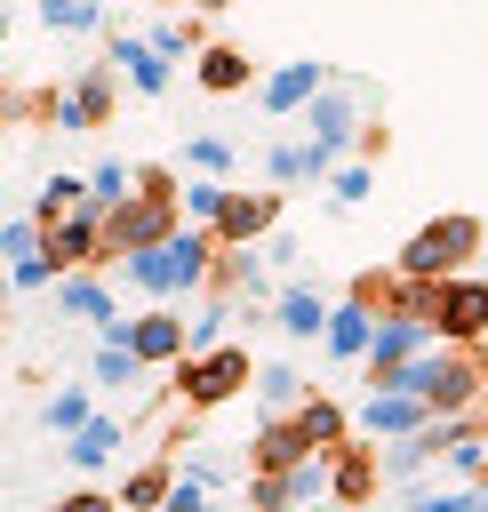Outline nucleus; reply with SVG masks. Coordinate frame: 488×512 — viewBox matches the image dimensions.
<instances>
[{"label": "nucleus", "instance_id": "obj_29", "mask_svg": "<svg viewBox=\"0 0 488 512\" xmlns=\"http://www.w3.org/2000/svg\"><path fill=\"white\" fill-rule=\"evenodd\" d=\"M168 488H176V480H168L160 464H144V472H136L128 488H120V504H136V512H152V504H168Z\"/></svg>", "mask_w": 488, "mask_h": 512}, {"label": "nucleus", "instance_id": "obj_31", "mask_svg": "<svg viewBox=\"0 0 488 512\" xmlns=\"http://www.w3.org/2000/svg\"><path fill=\"white\" fill-rule=\"evenodd\" d=\"M368 192H376V168H368V160L336 168V200H344V208H352V200H368Z\"/></svg>", "mask_w": 488, "mask_h": 512}, {"label": "nucleus", "instance_id": "obj_28", "mask_svg": "<svg viewBox=\"0 0 488 512\" xmlns=\"http://www.w3.org/2000/svg\"><path fill=\"white\" fill-rule=\"evenodd\" d=\"M184 168H192V176H224V168H232V144H224V136H192V144H184Z\"/></svg>", "mask_w": 488, "mask_h": 512}, {"label": "nucleus", "instance_id": "obj_16", "mask_svg": "<svg viewBox=\"0 0 488 512\" xmlns=\"http://www.w3.org/2000/svg\"><path fill=\"white\" fill-rule=\"evenodd\" d=\"M296 464H312V448H304L296 416H272V424L256 432V472H296Z\"/></svg>", "mask_w": 488, "mask_h": 512}, {"label": "nucleus", "instance_id": "obj_21", "mask_svg": "<svg viewBox=\"0 0 488 512\" xmlns=\"http://www.w3.org/2000/svg\"><path fill=\"white\" fill-rule=\"evenodd\" d=\"M256 400H264L272 416H296L312 392H304V376H296V368H280V360H272V368H256Z\"/></svg>", "mask_w": 488, "mask_h": 512}, {"label": "nucleus", "instance_id": "obj_22", "mask_svg": "<svg viewBox=\"0 0 488 512\" xmlns=\"http://www.w3.org/2000/svg\"><path fill=\"white\" fill-rule=\"evenodd\" d=\"M144 40H152V48H160V56H168V64H176V56H192V48H200V24H192V16H176V8H168V16H160V24H152V32H144Z\"/></svg>", "mask_w": 488, "mask_h": 512}, {"label": "nucleus", "instance_id": "obj_24", "mask_svg": "<svg viewBox=\"0 0 488 512\" xmlns=\"http://www.w3.org/2000/svg\"><path fill=\"white\" fill-rule=\"evenodd\" d=\"M40 24H48V32H96L104 8H96V0H40Z\"/></svg>", "mask_w": 488, "mask_h": 512}, {"label": "nucleus", "instance_id": "obj_20", "mask_svg": "<svg viewBox=\"0 0 488 512\" xmlns=\"http://www.w3.org/2000/svg\"><path fill=\"white\" fill-rule=\"evenodd\" d=\"M328 312H336V304H320L304 280L280 296V328H288V336H328Z\"/></svg>", "mask_w": 488, "mask_h": 512}, {"label": "nucleus", "instance_id": "obj_30", "mask_svg": "<svg viewBox=\"0 0 488 512\" xmlns=\"http://www.w3.org/2000/svg\"><path fill=\"white\" fill-rule=\"evenodd\" d=\"M264 176L272 184H304V144H272L264 152Z\"/></svg>", "mask_w": 488, "mask_h": 512}, {"label": "nucleus", "instance_id": "obj_38", "mask_svg": "<svg viewBox=\"0 0 488 512\" xmlns=\"http://www.w3.org/2000/svg\"><path fill=\"white\" fill-rule=\"evenodd\" d=\"M168 8H176V0H168ZM184 8H232V0H184Z\"/></svg>", "mask_w": 488, "mask_h": 512}, {"label": "nucleus", "instance_id": "obj_12", "mask_svg": "<svg viewBox=\"0 0 488 512\" xmlns=\"http://www.w3.org/2000/svg\"><path fill=\"white\" fill-rule=\"evenodd\" d=\"M256 232H280V192H240V200L224 208V224H216L224 248H240V240H256Z\"/></svg>", "mask_w": 488, "mask_h": 512}, {"label": "nucleus", "instance_id": "obj_19", "mask_svg": "<svg viewBox=\"0 0 488 512\" xmlns=\"http://www.w3.org/2000/svg\"><path fill=\"white\" fill-rule=\"evenodd\" d=\"M112 448H120V416H88V424L72 432V448H64V456H72L80 472H104V464H112Z\"/></svg>", "mask_w": 488, "mask_h": 512}, {"label": "nucleus", "instance_id": "obj_35", "mask_svg": "<svg viewBox=\"0 0 488 512\" xmlns=\"http://www.w3.org/2000/svg\"><path fill=\"white\" fill-rule=\"evenodd\" d=\"M408 512H472V496H464V488H440V496H416Z\"/></svg>", "mask_w": 488, "mask_h": 512}, {"label": "nucleus", "instance_id": "obj_17", "mask_svg": "<svg viewBox=\"0 0 488 512\" xmlns=\"http://www.w3.org/2000/svg\"><path fill=\"white\" fill-rule=\"evenodd\" d=\"M56 304H64L72 320H96V328H112V320H128V312H112V288H104V280H88V272H72V280H56Z\"/></svg>", "mask_w": 488, "mask_h": 512}, {"label": "nucleus", "instance_id": "obj_9", "mask_svg": "<svg viewBox=\"0 0 488 512\" xmlns=\"http://www.w3.org/2000/svg\"><path fill=\"white\" fill-rule=\"evenodd\" d=\"M48 256H56L64 272H80V264H104V216H96V208H72V216H56V224H48Z\"/></svg>", "mask_w": 488, "mask_h": 512}, {"label": "nucleus", "instance_id": "obj_15", "mask_svg": "<svg viewBox=\"0 0 488 512\" xmlns=\"http://www.w3.org/2000/svg\"><path fill=\"white\" fill-rule=\"evenodd\" d=\"M296 432H304V448H312V456H336V448H344V432H352V416H344L336 400H320V392H312V400L296 408Z\"/></svg>", "mask_w": 488, "mask_h": 512}, {"label": "nucleus", "instance_id": "obj_11", "mask_svg": "<svg viewBox=\"0 0 488 512\" xmlns=\"http://www.w3.org/2000/svg\"><path fill=\"white\" fill-rule=\"evenodd\" d=\"M136 360L144 368H160V360H192V328L176 320V312H136Z\"/></svg>", "mask_w": 488, "mask_h": 512}, {"label": "nucleus", "instance_id": "obj_10", "mask_svg": "<svg viewBox=\"0 0 488 512\" xmlns=\"http://www.w3.org/2000/svg\"><path fill=\"white\" fill-rule=\"evenodd\" d=\"M136 96H168V56L152 48V40H136V32H112V56H104Z\"/></svg>", "mask_w": 488, "mask_h": 512}, {"label": "nucleus", "instance_id": "obj_34", "mask_svg": "<svg viewBox=\"0 0 488 512\" xmlns=\"http://www.w3.org/2000/svg\"><path fill=\"white\" fill-rule=\"evenodd\" d=\"M160 512H208V488H200V480L184 472V480L168 488V504H160Z\"/></svg>", "mask_w": 488, "mask_h": 512}, {"label": "nucleus", "instance_id": "obj_25", "mask_svg": "<svg viewBox=\"0 0 488 512\" xmlns=\"http://www.w3.org/2000/svg\"><path fill=\"white\" fill-rule=\"evenodd\" d=\"M136 376H144L136 344H112V336H104V344H96V384H136Z\"/></svg>", "mask_w": 488, "mask_h": 512}, {"label": "nucleus", "instance_id": "obj_3", "mask_svg": "<svg viewBox=\"0 0 488 512\" xmlns=\"http://www.w3.org/2000/svg\"><path fill=\"white\" fill-rule=\"evenodd\" d=\"M432 344H440V328H432V320H416V312H376V344H368V384L384 392V384H392V376H400L408 360H424Z\"/></svg>", "mask_w": 488, "mask_h": 512}, {"label": "nucleus", "instance_id": "obj_14", "mask_svg": "<svg viewBox=\"0 0 488 512\" xmlns=\"http://www.w3.org/2000/svg\"><path fill=\"white\" fill-rule=\"evenodd\" d=\"M120 280L168 304V296H176V240H168V248H136V256H120Z\"/></svg>", "mask_w": 488, "mask_h": 512}, {"label": "nucleus", "instance_id": "obj_7", "mask_svg": "<svg viewBox=\"0 0 488 512\" xmlns=\"http://www.w3.org/2000/svg\"><path fill=\"white\" fill-rule=\"evenodd\" d=\"M352 424H360V432H384V440H416V432H424V424H440V416H432L416 392H368Z\"/></svg>", "mask_w": 488, "mask_h": 512}, {"label": "nucleus", "instance_id": "obj_37", "mask_svg": "<svg viewBox=\"0 0 488 512\" xmlns=\"http://www.w3.org/2000/svg\"><path fill=\"white\" fill-rule=\"evenodd\" d=\"M472 512H488V480H480V488H472Z\"/></svg>", "mask_w": 488, "mask_h": 512}, {"label": "nucleus", "instance_id": "obj_5", "mask_svg": "<svg viewBox=\"0 0 488 512\" xmlns=\"http://www.w3.org/2000/svg\"><path fill=\"white\" fill-rule=\"evenodd\" d=\"M432 328H440V344H480L488 336V280H472V272L440 280L432 288Z\"/></svg>", "mask_w": 488, "mask_h": 512}, {"label": "nucleus", "instance_id": "obj_36", "mask_svg": "<svg viewBox=\"0 0 488 512\" xmlns=\"http://www.w3.org/2000/svg\"><path fill=\"white\" fill-rule=\"evenodd\" d=\"M56 512H112V496H72V504H56Z\"/></svg>", "mask_w": 488, "mask_h": 512}, {"label": "nucleus", "instance_id": "obj_33", "mask_svg": "<svg viewBox=\"0 0 488 512\" xmlns=\"http://www.w3.org/2000/svg\"><path fill=\"white\" fill-rule=\"evenodd\" d=\"M448 464H456L464 480H472V472H488V440H480V432H464V440L448 448Z\"/></svg>", "mask_w": 488, "mask_h": 512}, {"label": "nucleus", "instance_id": "obj_32", "mask_svg": "<svg viewBox=\"0 0 488 512\" xmlns=\"http://www.w3.org/2000/svg\"><path fill=\"white\" fill-rule=\"evenodd\" d=\"M56 272H64L56 256H32V264H8V280H16V296H32V288H48Z\"/></svg>", "mask_w": 488, "mask_h": 512}, {"label": "nucleus", "instance_id": "obj_8", "mask_svg": "<svg viewBox=\"0 0 488 512\" xmlns=\"http://www.w3.org/2000/svg\"><path fill=\"white\" fill-rule=\"evenodd\" d=\"M360 88H328L312 112H304V128H312V144H328V152H352L360 144Z\"/></svg>", "mask_w": 488, "mask_h": 512}, {"label": "nucleus", "instance_id": "obj_6", "mask_svg": "<svg viewBox=\"0 0 488 512\" xmlns=\"http://www.w3.org/2000/svg\"><path fill=\"white\" fill-rule=\"evenodd\" d=\"M320 96H328V64H312V56H296V64H280V72H264V80H256V104H264L272 120L312 112Z\"/></svg>", "mask_w": 488, "mask_h": 512}, {"label": "nucleus", "instance_id": "obj_26", "mask_svg": "<svg viewBox=\"0 0 488 512\" xmlns=\"http://www.w3.org/2000/svg\"><path fill=\"white\" fill-rule=\"evenodd\" d=\"M376 472H384V464H368V456H352V448H336V496H344V504H360V496L376 488Z\"/></svg>", "mask_w": 488, "mask_h": 512}, {"label": "nucleus", "instance_id": "obj_2", "mask_svg": "<svg viewBox=\"0 0 488 512\" xmlns=\"http://www.w3.org/2000/svg\"><path fill=\"white\" fill-rule=\"evenodd\" d=\"M480 240H488V224H480V216H432V224H416V232H408V248H400V280L440 288V280H456V272H464V256H480Z\"/></svg>", "mask_w": 488, "mask_h": 512}, {"label": "nucleus", "instance_id": "obj_1", "mask_svg": "<svg viewBox=\"0 0 488 512\" xmlns=\"http://www.w3.org/2000/svg\"><path fill=\"white\" fill-rule=\"evenodd\" d=\"M480 384H488V368H480V352L472 344H432L424 360H408L384 392H416L432 416H464L472 400H480Z\"/></svg>", "mask_w": 488, "mask_h": 512}, {"label": "nucleus", "instance_id": "obj_23", "mask_svg": "<svg viewBox=\"0 0 488 512\" xmlns=\"http://www.w3.org/2000/svg\"><path fill=\"white\" fill-rule=\"evenodd\" d=\"M88 416H96V408H88V392H48V400H40V424H48V432H64V440H72Z\"/></svg>", "mask_w": 488, "mask_h": 512}, {"label": "nucleus", "instance_id": "obj_13", "mask_svg": "<svg viewBox=\"0 0 488 512\" xmlns=\"http://www.w3.org/2000/svg\"><path fill=\"white\" fill-rule=\"evenodd\" d=\"M336 360H368V344H376V312L360 304V296H344L336 312H328V336H320Z\"/></svg>", "mask_w": 488, "mask_h": 512}, {"label": "nucleus", "instance_id": "obj_27", "mask_svg": "<svg viewBox=\"0 0 488 512\" xmlns=\"http://www.w3.org/2000/svg\"><path fill=\"white\" fill-rule=\"evenodd\" d=\"M248 504H256V512H288V504H304V496H296V472H256Z\"/></svg>", "mask_w": 488, "mask_h": 512}, {"label": "nucleus", "instance_id": "obj_18", "mask_svg": "<svg viewBox=\"0 0 488 512\" xmlns=\"http://www.w3.org/2000/svg\"><path fill=\"white\" fill-rule=\"evenodd\" d=\"M248 80H256V64H248L240 48H224V40L200 48V88H208V96H232V88H248Z\"/></svg>", "mask_w": 488, "mask_h": 512}, {"label": "nucleus", "instance_id": "obj_4", "mask_svg": "<svg viewBox=\"0 0 488 512\" xmlns=\"http://www.w3.org/2000/svg\"><path fill=\"white\" fill-rule=\"evenodd\" d=\"M240 384H256V368H248V352H240V344L176 360V392H184V408H216V400H232Z\"/></svg>", "mask_w": 488, "mask_h": 512}]
</instances>
